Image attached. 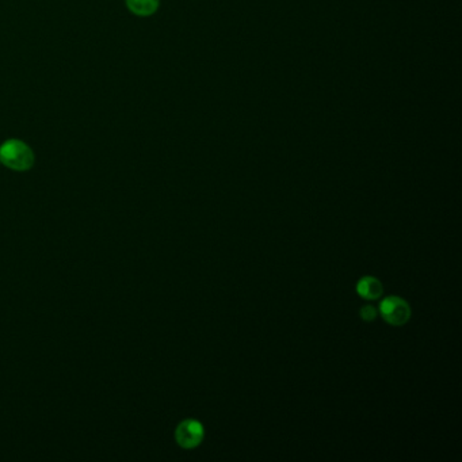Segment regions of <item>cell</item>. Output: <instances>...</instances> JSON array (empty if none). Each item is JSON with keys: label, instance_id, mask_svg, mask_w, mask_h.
Instances as JSON below:
<instances>
[{"label": "cell", "instance_id": "obj_6", "mask_svg": "<svg viewBox=\"0 0 462 462\" xmlns=\"http://www.w3.org/2000/svg\"><path fill=\"white\" fill-rule=\"evenodd\" d=\"M377 315H378V309L373 305H365L361 308V317L364 322H367V323L373 322L377 317Z\"/></svg>", "mask_w": 462, "mask_h": 462}, {"label": "cell", "instance_id": "obj_3", "mask_svg": "<svg viewBox=\"0 0 462 462\" xmlns=\"http://www.w3.org/2000/svg\"><path fill=\"white\" fill-rule=\"evenodd\" d=\"M205 430L202 423L195 419H186L178 424L175 430V440L183 449H194L204 441Z\"/></svg>", "mask_w": 462, "mask_h": 462}, {"label": "cell", "instance_id": "obj_1", "mask_svg": "<svg viewBox=\"0 0 462 462\" xmlns=\"http://www.w3.org/2000/svg\"><path fill=\"white\" fill-rule=\"evenodd\" d=\"M33 150L18 138L6 140L0 147V163L14 171H27L34 166Z\"/></svg>", "mask_w": 462, "mask_h": 462}, {"label": "cell", "instance_id": "obj_5", "mask_svg": "<svg viewBox=\"0 0 462 462\" xmlns=\"http://www.w3.org/2000/svg\"><path fill=\"white\" fill-rule=\"evenodd\" d=\"M126 7L137 17H151L157 11L160 0H125Z\"/></svg>", "mask_w": 462, "mask_h": 462}, {"label": "cell", "instance_id": "obj_2", "mask_svg": "<svg viewBox=\"0 0 462 462\" xmlns=\"http://www.w3.org/2000/svg\"><path fill=\"white\" fill-rule=\"evenodd\" d=\"M378 312L390 326H404L411 319V307L402 297L389 296L380 304Z\"/></svg>", "mask_w": 462, "mask_h": 462}, {"label": "cell", "instance_id": "obj_4", "mask_svg": "<svg viewBox=\"0 0 462 462\" xmlns=\"http://www.w3.org/2000/svg\"><path fill=\"white\" fill-rule=\"evenodd\" d=\"M383 284L380 282L378 278L376 277H364L358 281L357 284V293L359 297L367 301H374L378 300L383 296Z\"/></svg>", "mask_w": 462, "mask_h": 462}]
</instances>
